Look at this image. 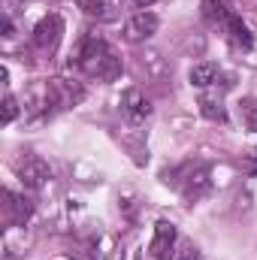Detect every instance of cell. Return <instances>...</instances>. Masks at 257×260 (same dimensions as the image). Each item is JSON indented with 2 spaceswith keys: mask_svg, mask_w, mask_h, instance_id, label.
Wrapping results in <instances>:
<instances>
[{
  "mask_svg": "<svg viewBox=\"0 0 257 260\" xmlns=\"http://www.w3.org/2000/svg\"><path fill=\"white\" fill-rule=\"evenodd\" d=\"M76 67H82L88 76H97L100 82H115L121 76V58L106 46L100 34H85L76 49Z\"/></svg>",
  "mask_w": 257,
  "mask_h": 260,
  "instance_id": "obj_1",
  "label": "cell"
},
{
  "mask_svg": "<svg viewBox=\"0 0 257 260\" xmlns=\"http://www.w3.org/2000/svg\"><path fill=\"white\" fill-rule=\"evenodd\" d=\"M61 37H64V18H61L58 12H52V15H46V18L34 27V49L43 52V55H52V52L58 49Z\"/></svg>",
  "mask_w": 257,
  "mask_h": 260,
  "instance_id": "obj_2",
  "label": "cell"
},
{
  "mask_svg": "<svg viewBox=\"0 0 257 260\" xmlns=\"http://www.w3.org/2000/svg\"><path fill=\"white\" fill-rule=\"evenodd\" d=\"M157 27H160V18L154 12H136V15H130L124 21L121 40L124 43H145V40H151L157 34Z\"/></svg>",
  "mask_w": 257,
  "mask_h": 260,
  "instance_id": "obj_3",
  "label": "cell"
},
{
  "mask_svg": "<svg viewBox=\"0 0 257 260\" xmlns=\"http://www.w3.org/2000/svg\"><path fill=\"white\" fill-rule=\"evenodd\" d=\"M176 224L173 221H157L154 224V239H151V245H148V251H151V257L154 260H173L176 254Z\"/></svg>",
  "mask_w": 257,
  "mask_h": 260,
  "instance_id": "obj_4",
  "label": "cell"
},
{
  "mask_svg": "<svg viewBox=\"0 0 257 260\" xmlns=\"http://www.w3.org/2000/svg\"><path fill=\"white\" fill-rule=\"evenodd\" d=\"M18 179H21L24 188L40 191V188H46V185L52 182V167H49L43 157H27V160L18 167Z\"/></svg>",
  "mask_w": 257,
  "mask_h": 260,
  "instance_id": "obj_5",
  "label": "cell"
},
{
  "mask_svg": "<svg viewBox=\"0 0 257 260\" xmlns=\"http://www.w3.org/2000/svg\"><path fill=\"white\" fill-rule=\"evenodd\" d=\"M46 88H49L52 106H58V109H70L85 97V91L76 82H67V79H52V82H46Z\"/></svg>",
  "mask_w": 257,
  "mask_h": 260,
  "instance_id": "obj_6",
  "label": "cell"
},
{
  "mask_svg": "<svg viewBox=\"0 0 257 260\" xmlns=\"http://www.w3.org/2000/svg\"><path fill=\"white\" fill-rule=\"evenodd\" d=\"M209 191V170L206 167H194L191 173L185 176V185H182V200L194 206L197 200H203Z\"/></svg>",
  "mask_w": 257,
  "mask_h": 260,
  "instance_id": "obj_7",
  "label": "cell"
},
{
  "mask_svg": "<svg viewBox=\"0 0 257 260\" xmlns=\"http://www.w3.org/2000/svg\"><path fill=\"white\" fill-rule=\"evenodd\" d=\"M3 197H6V218H9V224L12 227H24L27 218L34 215V200H27L21 194H12V191H6Z\"/></svg>",
  "mask_w": 257,
  "mask_h": 260,
  "instance_id": "obj_8",
  "label": "cell"
},
{
  "mask_svg": "<svg viewBox=\"0 0 257 260\" xmlns=\"http://www.w3.org/2000/svg\"><path fill=\"white\" fill-rule=\"evenodd\" d=\"M121 112L127 115L130 121H145L148 115H151V103L145 100V94L142 91H136V88H130L124 91V97H121Z\"/></svg>",
  "mask_w": 257,
  "mask_h": 260,
  "instance_id": "obj_9",
  "label": "cell"
},
{
  "mask_svg": "<svg viewBox=\"0 0 257 260\" xmlns=\"http://www.w3.org/2000/svg\"><path fill=\"white\" fill-rule=\"evenodd\" d=\"M188 79H191L194 88H209V85L218 79V64H212V61H206V64H194L191 73H188Z\"/></svg>",
  "mask_w": 257,
  "mask_h": 260,
  "instance_id": "obj_10",
  "label": "cell"
},
{
  "mask_svg": "<svg viewBox=\"0 0 257 260\" xmlns=\"http://www.w3.org/2000/svg\"><path fill=\"white\" fill-rule=\"evenodd\" d=\"M224 27L230 30V40H233L236 46H242V49H251V46H254V37H251V30H248V27L242 24V18H236V15H230Z\"/></svg>",
  "mask_w": 257,
  "mask_h": 260,
  "instance_id": "obj_11",
  "label": "cell"
},
{
  "mask_svg": "<svg viewBox=\"0 0 257 260\" xmlns=\"http://www.w3.org/2000/svg\"><path fill=\"white\" fill-rule=\"evenodd\" d=\"M200 112H203V118H209V121H227V109H224V103L215 100V97H200Z\"/></svg>",
  "mask_w": 257,
  "mask_h": 260,
  "instance_id": "obj_12",
  "label": "cell"
},
{
  "mask_svg": "<svg viewBox=\"0 0 257 260\" xmlns=\"http://www.w3.org/2000/svg\"><path fill=\"white\" fill-rule=\"evenodd\" d=\"M203 18H206L209 24H227L230 12L224 9L221 0H203Z\"/></svg>",
  "mask_w": 257,
  "mask_h": 260,
  "instance_id": "obj_13",
  "label": "cell"
},
{
  "mask_svg": "<svg viewBox=\"0 0 257 260\" xmlns=\"http://www.w3.org/2000/svg\"><path fill=\"white\" fill-rule=\"evenodd\" d=\"M239 115H242V121H245V127L257 133V100L254 97H242L239 100Z\"/></svg>",
  "mask_w": 257,
  "mask_h": 260,
  "instance_id": "obj_14",
  "label": "cell"
},
{
  "mask_svg": "<svg viewBox=\"0 0 257 260\" xmlns=\"http://www.w3.org/2000/svg\"><path fill=\"white\" fill-rule=\"evenodd\" d=\"M79 9H82L85 15H97V18H103L109 6H106L103 0H79Z\"/></svg>",
  "mask_w": 257,
  "mask_h": 260,
  "instance_id": "obj_15",
  "label": "cell"
},
{
  "mask_svg": "<svg viewBox=\"0 0 257 260\" xmlns=\"http://www.w3.org/2000/svg\"><path fill=\"white\" fill-rule=\"evenodd\" d=\"M173 260H203V254H200V248L194 242H182L179 251L173 254Z\"/></svg>",
  "mask_w": 257,
  "mask_h": 260,
  "instance_id": "obj_16",
  "label": "cell"
},
{
  "mask_svg": "<svg viewBox=\"0 0 257 260\" xmlns=\"http://www.w3.org/2000/svg\"><path fill=\"white\" fill-rule=\"evenodd\" d=\"M15 115H18V103H15L12 94H6L3 97V121L9 124V121H15Z\"/></svg>",
  "mask_w": 257,
  "mask_h": 260,
  "instance_id": "obj_17",
  "label": "cell"
},
{
  "mask_svg": "<svg viewBox=\"0 0 257 260\" xmlns=\"http://www.w3.org/2000/svg\"><path fill=\"white\" fill-rule=\"evenodd\" d=\"M124 6H133V9H145V6H151L154 0H121Z\"/></svg>",
  "mask_w": 257,
  "mask_h": 260,
  "instance_id": "obj_18",
  "label": "cell"
},
{
  "mask_svg": "<svg viewBox=\"0 0 257 260\" xmlns=\"http://www.w3.org/2000/svg\"><path fill=\"white\" fill-rule=\"evenodd\" d=\"M248 173H257V148L251 151V160H248Z\"/></svg>",
  "mask_w": 257,
  "mask_h": 260,
  "instance_id": "obj_19",
  "label": "cell"
}]
</instances>
